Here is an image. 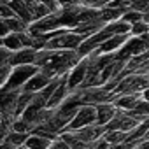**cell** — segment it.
Wrapping results in <instances>:
<instances>
[{
	"instance_id": "2e32d148",
	"label": "cell",
	"mask_w": 149,
	"mask_h": 149,
	"mask_svg": "<svg viewBox=\"0 0 149 149\" xmlns=\"http://www.w3.org/2000/svg\"><path fill=\"white\" fill-rule=\"evenodd\" d=\"M126 137H128V133H126V132H121V130H107V132L104 133V139H105L111 146L126 142Z\"/></svg>"
},
{
	"instance_id": "4fadbf2b",
	"label": "cell",
	"mask_w": 149,
	"mask_h": 149,
	"mask_svg": "<svg viewBox=\"0 0 149 149\" xmlns=\"http://www.w3.org/2000/svg\"><path fill=\"white\" fill-rule=\"evenodd\" d=\"M142 93H132V95H114V105L123 111H133L142 102Z\"/></svg>"
},
{
	"instance_id": "cb8c5ba5",
	"label": "cell",
	"mask_w": 149,
	"mask_h": 149,
	"mask_svg": "<svg viewBox=\"0 0 149 149\" xmlns=\"http://www.w3.org/2000/svg\"><path fill=\"white\" fill-rule=\"evenodd\" d=\"M18 149H23V147H18Z\"/></svg>"
},
{
	"instance_id": "44dd1931",
	"label": "cell",
	"mask_w": 149,
	"mask_h": 149,
	"mask_svg": "<svg viewBox=\"0 0 149 149\" xmlns=\"http://www.w3.org/2000/svg\"><path fill=\"white\" fill-rule=\"evenodd\" d=\"M14 16H18V14L14 13V9L9 4L0 2V18H14Z\"/></svg>"
},
{
	"instance_id": "ac0fdd59",
	"label": "cell",
	"mask_w": 149,
	"mask_h": 149,
	"mask_svg": "<svg viewBox=\"0 0 149 149\" xmlns=\"http://www.w3.org/2000/svg\"><path fill=\"white\" fill-rule=\"evenodd\" d=\"M121 19L126 21V23H130V25H135V23H139V21L144 19V13H140V11H126L121 16Z\"/></svg>"
},
{
	"instance_id": "5bb4252c",
	"label": "cell",
	"mask_w": 149,
	"mask_h": 149,
	"mask_svg": "<svg viewBox=\"0 0 149 149\" xmlns=\"http://www.w3.org/2000/svg\"><path fill=\"white\" fill-rule=\"evenodd\" d=\"M97 112H98L97 123L102 125V126H105V125H109V123L112 121V118L116 116L118 107L114 105V102H102V104L97 105Z\"/></svg>"
},
{
	"instance_id": "7c38bea8",
	"label": "cell",
	"mask_w": 149,
	"mask_h": 149,
	"mask_svg": "<svg viewBox=\"0 0 149 149\" xmlns=\"http://www.w3.org/2000/svg\"><path fill=\"white\" fill-rule=\"evenodd\" d=\"M132 33H119V35H114V37H111V39H107L105 42H102L100 46H98V49L97 51H93V53H98V54H111V53H118L123 46H125V42L128 40V37H130Z\"/></svg>"
},
{
	"instance_id": "8992f818",
	"label": "cell",
	"mask_w": 149,
	"mask_h": 149,
	"mask_svg": "<svg viewBox=\"0 0 149 149\" xmlns=\"http://www.w3.org/2000/svg\"><path fill=\"white\" fill-rule=\"evenodd\" d=\"M147 49H149V35H130L128 40L125 42V46L116 53V56L119 60L128 61L130 58H133L140 53H146Z\"/></svg>"
},
{
	"instance_id": "d4e9b609",
	"label": "cell",
	"mask_w": 149,
	"mask_h": 149,
	"mask_svg": "<svg viewBox=\"0 0 149 149\" xmlns=\"http://www.w3.org/2000/svg\"><path fill=\"white\" fill-rule=\"evenodd\" d=\"M58 2H60V0H58Z\"/></svg>"
},
{
	"instance_id": "30bf717a",
	"label": "cell",
	"mask_w": 149,
	"mask_h": 149,
	"mask_svg": "<svg viewBox=\"0 0 149 149\" xmlns=\"http://www.w3.org/2000/svg\"><path fill=\"white\" fill-rule=\"evenodd\" d=\"M37 58H39V49H35V47H23L19 51H13L11 65L13 67H18V65H37Z\"/></svg>"
},
{
	"instance_id": "9c48e42d",
	"label": "cell",
	"mask_w": 149,
	"mask_h": 149,
	"mask_svg": "<svg viewBox=\"0 0 149 149\" xmlns=\"http://www.w3.org/2000/svg\"><path fill=\"white\" fill-rule=\"evenodd\" d=\"M54 77L51 76L49 72H46V70H39L37 74H33V76L28 79V83L21 88V91H28V93H39V91H42L51 81H53Z\"/></svg>"
},
{
	"instance_id": "5b68a950",
	"label": "cell",
	"mask_w": 149,
	"mask_h": 149,
	"mask_svg": "<svg viewBox=\"0 0 149 149\" xmlns=\"http://www.w3.org/2000/svg\"><path fill=\"white\" fill-rule=\"evenodd\" d=\"M97 119H98L97 105H93V104H83L79 107V111L76 112V116L72 118V121L68 123V126L63 132H74V130H81L84 126L97 125Z\"/></svg>"
},
{
	"instance_id": "d6986e66",
	"label": "cell",
	"mask_w": 149,
	"mask_h": 149,
	"mask_svg": "<svg viewBox=\"0 0 149 149\" xmlns=\"http://www.w3.org/2000/svg\"><path fill=\"white\" fill-rule=\"evenodd\" d=\"M149 33V23L147 21H139L135 25H132V35H147Z\"/></svg>"
},
{
	"instance_id": "8fae6325",
	"label": "cell",
	"mask_w": 149,
	"mask_h": 149,
	"mask_svg": "<svg viewBox=\"0 0 149 149\" xmlns=\"http://www.w3.org/2000/svg\"><path fill=\"white\" fill-rule=\"evenodd\" d=\"M30 25L21 19L19 16L14 18H0V32H2V37L13 33V32H28Z\"/></svg>"
},
{
	"instance_id": "484cf974",
	"label": "cell",
	"mask_w": 149,
	"mask_h": 149,
	"mask_svg": "<svg viewBox=\"0 0 149 149\" xmlns=\"http://www.w3.org/2000/svg\"><path fill=\"white\" fill-rule=\"evenodd\" d=\"M147 35H149V33H147Z\"/></svg>"
},
{
	"instance_id": "603a6c76",
	"label": "cell",
	"mask_w": 149,
	"mask_h": 149,
	"mask_svg": "<svg viewBox=\"0 0 149 149\" xmlns=\"http://www.w3.org/2000/svg\"><path fill=\"white\" fill-rule=\"evenodd\" d=\"M23 149H28V147H25V146H23Z\"/></svg>"
},
{
	"instance_id": "3957f363",
	"label": "cell",
	"mask_w": 149,
	"mask_h": 149,
	"mask_svg": "<svg viewBox=\"0 0 149 149\" xmlns=\"http://www.w3.org/2000/svg\"><path fill=\"white\" fill-rule=\"evenodd\" d=\"M149 86V76L146 74H135L130 72L125 77L119 79L118 86L114 88V95H132V93H142Z\"/></svg>"
},
{
	"instance_id": "ba28073f",
	"label": "cell",
	"mask_w": 149,
	"mask_h": 149,
	"mask_svg": "<svg viewBox=\"0 0 149 149\" xmlns=\"http://www.w3.org/2000/svg\"><path fill=\"white\" fill-rule=\"evenodd\" d=\"M2 47H7L11 51H19L23 47H32V33L30 32H13L6 37H2Z\"/></svg>"
},
{
	"instance_id": "277c9868",
	"label": "cell",
	"mask_w": 149,
	"mask_h": 149,
	"mask_svg": "<svg viewBox=\"0 0 149 149\" xmlns=\"http://www.w3.org/2000/svg\"><path fill=\"white\" fill-rule=\"evenodd\" d=\"M39 70H40L39 65H18V67H13L11 77L2 86V91H6V90H21L28 83V79L33 76V74H37Z\"/></svg>"
},
{
	"instance_id": "e0dca14e",
	"label": "cell",
	"mask_w": 149,
	"mask_h": 149,
	"mask_svg": "<svg viewBox=\"0 0 149 149\" xmlns=\"http://www.w3.org/2000/svg\"><path fill=\"white\" fill-rule=\"evenodd\" d=\"M28 135H30V133H21V132H14V130H11V133H9L7 137H4L2 140H9V142L14 144L16 147H23L25 142H26V139H28Z\"/></svg>"
},
{
	"instance_id": "7402d4cb",
	"label": "cell",
	"mask_w": 149,
	"mask_h": 149,
	"mask_svg": "<svg viewBox=\"0 0 149 149\" xmlns=\"http://www.w3.org/2000/svg\"><path fill=\"white\" fill-rule=\"evenodd\" d=\"M142 98H144L146 102H149V86H147V88L142 91Z\"/></svg>"
},
{
	"instance_id": "7a4b0ae2",
	"label": "cell",
	"mask_w": 149,
	"mask_h": 149,
	"mask_svg": "<svg viewBox=\"0 0 149 149\" xmlns=\"http://www.w3.org/2000/svg\"><path fill=\"white\" fill-rule=\"evenodd\" d=\"M86 37L76 33L74 30H67V28H60L47 42L46 49H72L77 51L81 47V44L84 42Z\"/></svg>"
},
{
	"instance_id": "9a60e30c",
	"label": "cell",
	"mask_w": 149,
	"mask_h": 149,
	"mask_svg": "<svg viewBox=\"0 0 149 149\" xmlns=\"http://www.w3.org/2000/svg\"><path fill=\"white\" fill-rule=\"evenodd\" d=\"M53 142H54L53 139H47V137L33 132V133L28 135V139L25 142V147H28V149H51Z\"/></svg>"
},
{
	"instance_id": "52a82bcc",
	"label": "cell",
	"mask_w": 149,
	"mask_h": 149,
	"mask_svg": "<svg viewBox=\"0 0 149 149\" xmlns=\"http://www.w3.org/2000/svg\"><path fill=\"white\" fill-rule=\"evenodd\" d=\"M88 65H90V60L88 56H83L81 61L74 67L70 72H68V76H67V83H68V88H70V93L74 91H77L83 88L84 81H86V76H88Z\"/></svg>"
},
{
	"instance_id": "6da1fadb",
	"label": "cell",
	"mask_w": 149,
	"mask_h": 149,
	"mask_svg": "<svg viewBox=\"0 0 149 149\" xmlns=\"http://www.w3.org/2000/svg\"><path fill=\"white\" fill-rule=\"evenodd\" d=\"M79 51H72V49H40L37 65L49 72L53 77L56 76H65L68 74L74 67L81 61Z\"/></svg>"
},
{
	"instance_id": "ffe728a7",
	"label": "cell",
	"mask_w": 149,
	"mask_h": 149,
	"mask_svg": "<svg viewBox=\"0 0 149 149\" xmlns=\"http://www.w3.org/2000/svg\"><path fill=\"white\" fill-rule=\"evenodd\" d=\"M81 2L88 7H95V9H102L105 6H109L112 0H81Z\"/></svg>"
}]
</instances>
